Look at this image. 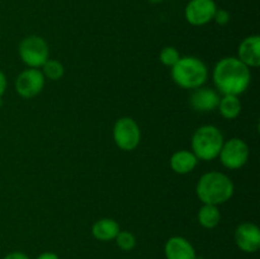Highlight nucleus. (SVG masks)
Returning <instances> with one entry per match:
<instances>
[{"label":"nucleus","instance_id":"nucleus-1","mask_svg":"<svg viewBox=\"0 0 260 259\" xmlns=\"http://www.w3.org/2000/svg\"><path fill=\"white\" fill-rule=\"evenodd\" d=\"M250 70L236 57H225L218 61L213 70V81L223 95H239L250 84Z\"/></svg>","mask_w":260,"mask_h":259},{"label":"nucleus","instance_id":"nucleus-2","mask_svg":"<svg viewBox=\"0 0 260 259\" xmlns=\"http://www.w3.org/2000/svg\"><path fill=\"white\" fill-rule=\"evenodd\" d=\"M233 195V182L220 172L206 173L197 184V196L205 205H221L230 200Z\"/></svg>","mask_w":260,"mask_h":259},{"label":"nucleus","instance_id":"nucleus-3","mask_svg":"<svg viewBox=\"0 0 260 259\" xmlns=\"http://www.w3.org/2000/svg\"><path fill=\"white\" fill-rule=\"evenodd\" d=\"M173 80L185 89H197L207 80L208 71L197 57H180L172 68Z\"/></svg>","mask_w":260,"mask_h":259},{"label":"nucleus","instance_id":"nucleus-4","mask_svg":"<svg viewBox=\"0 0 260 259\" xmlns=\"http://www.w3.org/2000/svg\"><path fill=\"white\" fill-rule=\"evenodd\" d=\"M223 145V136L216 126H202L192 139L193 154L201 160H213L218 156Z\"/></svg>","mask_w":260,"mask_h":259},{"label":"nucleus","instance_id":"nucleus-5","mask_svg":"<svg viewBox=\"0 0 260 259\" xmlns=\"http://www.w3.org/2000/svg\"><path fill=\"white\" fill-rule=\"evenodd\" d=\"M19 55L23 62L30 68H40L48 60V46L43 38L30 36L19 45Z\"/></svg>","mask_w":260,"mask_h":259},{"label":"nucleus","instance_id":"nucleus-6","mask_svg":"<svg viewBox=\"0 0 260 259\" xmlns=\"http://www.w3.org/2000/svg\"><path fill=\"white\" fill-rule=\"evenodd\" d=\"M113 137L114 142L119 149L124 151H131L136 149L137 145L140 144L141 132H140L139 124L134 119L129 117H123L114 123Z\"/></svg>","mask_w":260,"mask_h":259},{"label":"nucleus","instance_id":"nucleus-7","mask_svg":"<svg viewBox=\"0 0 260 259\" xmlns=\"http://www.w3.org/2000/svg\"><path fill=\"white\" fill-rule=\"evenodd\" d=\"M221 163L229 169H240L249 157V147L241 139H231L222 145L220 151Z\"/></svg>","mask_w":260,"mask_h":259},{"label":"nucleus","instance_id":"nucleus-8","mask_svg":"<svg viewBox=\"0 0 260 259\" xmlns=\"http://www.w3.org/2000/svg\"><path fill=\"white\" fill-rule=\"evenodd\" d=\"M216 10L213 0H190L185 7V19L192 25H205L213 19Z\"/></svg>","mask_w":260,"mask_h":259},{"label":"nucleus","instance_id":"nucleus-9","mask_svg":"<svg viewBox=\"0 0 260 259\" xmlns=\"http://www.w3.org/2000/svg\"><path fill=\"white\" fill-rule=\"evenodd\" d=\"M45 85V76L37 69H28L23 71L15 80L17 93L23 98H33Z\"/></svg>","mask_w":260,"mask_h":259},{"label":"nucleus","instance_id":"nucleus-10","mask_svg":"<svg viewBox=\"0 0 260 259\" xmlns=\"http://www.w3.org/2000/svg\"><path fill=\"white\" fill-rule=\"evenodd\" d=\"M236 245L245 253H255L260 248V230L250 222L241 223L235 231Z\"/></svg>","mask_w":260,"mask_h":259},{"label":"nucleus","instance_id":"nucleus-11","mask_svg":"<svg viewBox=\"0 0 260 259\" xmlns=\"http://www.w3.org/2000/svg\"><path fill=\"white\" fill-rule=\"evenodd\" d=\"M239 60L248 68H258L260 65V37L249 36L239 46Z\"/></svg>","mask_w":260,"mask_h":259},{"label":"nucleus","instance_id":"nucleus-12","mask_svg":"<svg viewBox=\"0 0 260 259\" xmlns=\"http://www.w3.org/2000/svg\"><path fill=\"white\" fill-rule=\"evenodd\" d=\"M167 259H196V250L192 244L182 236H173L165 244Z\"/></svg>","mask_w":260,"mask_h":259},{"label":"nucleus","instance_id":"nucleus-13","mask_svg":"<svg viewBox=\"0 0 260 259\" xmlns=\"http://www.w3.org/2000/svg\"><path fill=\"white\" fill-rule=\"evenodd\" d=\"M190 106L198 112H211L216 109L220 103V96L210 88L196 89L190 95Z\"/></svg>","mask_w":260,"mask_h":259},{"label":"nucleus","instance_id":"nucleus-14","mask_svg":"<svg viewBox=\"0 0 260 259\" xmlns=\"http://www.w3.org/2000/svg\"><path fill=\"white\" fill-rule=\"evenodd\" d=\"M197 156L187 150H179L173 154L170 159V167L178 174H188L197 165Z\"/></svg>","mask_w":260,"mask_h":259},{"label":"nucleus","instance_id":"nucleus-15","mask_svg":"<svg viewBox=\"0 0 260 259\" xmlns=\"http://www.w3.org/2000/svg\"><path fill=\"white\" fill-rule=\"evenodd\" d=\"M91 233L94 238L101 241L113 240L118 235L119 225L112 218H102L94 223Z\"/></svg>","mask_w":260,"mask_h":259},{"label":"nucleus","instance_id":"nucleus-16","mask_svg":"<svg viewBox=\"0 0 260 259\" xmlns=\"http://www.w3.org/2000/svg\"><path fill=\"white\" fill-rule=\"evenodd\" d=\"M221 213L217 206L205 205L198 212V221L206 229H213L220 223Z\"/></svg>","mask_w":260,"mask_h":259},{"label":"nucleus","instance_id":"nucleus-17","mask_svg":"<svg viewBox=\"0 0 260 259\" xmlns=\"http://www.w3.org/2000/svg\"><path fill=\"white\" fill-rule=\"evenodd\" d=\"M218 108H220V113L225 118H236L241 112L240 99L238 98V95H225L222 99H220Z\"/></svg>","mask_w":260,"mask_h":259},{"label":"nucleus","instance_id":"nucleus-18","mask_svg":"<svg viewBox=\"0 0 260 259\" xmlns=\"http://www.w3.org/2000/svg\"><path fill=\"white\" fill-rule=\"evenodd\" d=\"M43 76L50 80H58L63 75V66L56 60H47L42 65Z\"/></svg>","mask_w":260,"mask_h":259},{"label":"nucleus","instance_id":"nucleus-19","mask_svg":"<svg viewBox=\"0 0 260 259\" xmlns=\"http://www.w3.org/2000/svg\"><path fill=\"white\" fill-rule=\"evenodd\" d=\"M117 245L124 251H129L136 245V238L129 231H119L118 235L116 236Z\"/></svg>","mask_w":260,"mask_h":259},{"label":"nucleus","instance_id":"nucleus-20","mask_svg":"<svg viewBox=\"0 0 260 259\" xmlns=\"http://www.w3.org/2000/svg\"><path fill=\"white\" fill-rule=\"evenodd\" d=\"M179 58V52H178L174 47H164L161 50V52H160V61H161L165 66L173 68V66L178 62Z\"/></svg>","mask_w":260,"mask_h":259},{"label":"nucleus","instance_id":"nucleus-21","mask_svg":"<svg viewBox=\"0 0 260 259\" xmlns=\"http://www.w3.org/2000/svg\"><path fill=\"white\" fill-rule=\"evenodd\" d=\"M213 19L216 20V23H217V24L225 25V24H228L229 20H230V14H229L228 10H225V9L216 10Z\"/></svg>","mask_w":260,"mask_h":259},{"label":"nucleus","instance_id":"nucleus-22","mask_svg":"<svg viewBox=\"0 0 260 259\" xmlns=\"http://www.w3.org/2000/svg\"><path fill=\"white\" fill-rule=\"evenodd\" d=\"M3 259H30L27 254L20 253V251H13V253H9L8 255H5Z\"/></svg>","mask_w":260,"mask_h":259},{"label":"nucleus","instance_id":"nucleus-23","mask_svg":"<svg viewBox=\"0 0 260 259\" xmlns=\"http://www.w3.org/2000/svg\"><path fill=\"white\" fill-rule=\"evenodd\" d=\"M5 89H7V78H5L4 74L0 71V98H2L3 94L5 93Z\"/></svg>","mask_w":260,"mask_h":259},{"label":"nucleus","instance_id":"nucleus-24","mask_svg":"<svg viewBox=\"0 0 260 259\" xmlns=\"http://www.w3.org/2000/svg\"><path fill=\"white\" fill-rule=\"evenodd\" d=\"M37 259H60V258L57 256V254L51 253V251H46V253H42L41 255H38Z\"/></svg>","mask_w":260,"mask_h":259}]
</instances>
